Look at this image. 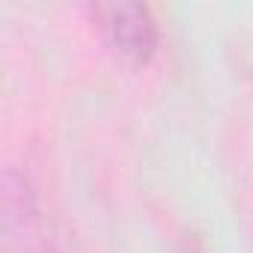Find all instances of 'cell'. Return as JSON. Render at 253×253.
<instances>
[{
  "label": "cell",
  "instance_id": "cell-1",
  "mask_svg": "<svg viewBox=\"0 0 253 253\" xmlns=\"http://www.w3.org/2000/svg\"><path fill=\"white\" fill-rule=\"evenodd\" d=\"M107 45L131 66H146L158 51V21L146 3H101L95 6Z\"/></svg>",
  "mask_w": 253,
  "mask_h": 253
}]
</instances>
